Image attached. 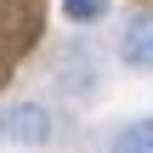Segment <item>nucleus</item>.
<instances>
[{
    "instance_id": "1",
    "label": "nucleus",
    "mask_w": 153,
    "mask_h": 153,
    "mask_svg": "<svg viewBox=\"0 0 153 153\" xmlns=\"http://www.w3.org/2000/svg\"><path fill=\"white\" fill-rule=\"evenodd\" d=\"M119 62L153 74V17H131V23L119 28Z\"/></svg>"
},
{
    "instance_id": "4",
    "label": "nucleus",
    "mask_w": 153,
    "mask_h": 153,
    "mask_svg": "<svg viewBox=\"0 0 153 153\" xmlns=\"http://www.w3.org/2000/svg\"><path fill=\"white\" fill-rule=\"evenodd\" d=\"M62 11H68V23H97L108 11V0H62Z\"/></svg>"
},
{
    "instance_id": "2",
    "label": "nucleus",
    "mask_w": 153,
    "mask_h": 153,
    "mask_svg": "<svg viewBox=\"0 0 153 153\" xmlns=\"http://www.w3.org/2000/svg\"><path fill=\"white\" fill-rule=\"evenodd\" d=\"M6 136H11V142H28V148H40V142L51 136V114H45L40 102H17V108L6 114Z\"/></svg>"
},
{
    "instance_id": "3",
    "label": "nucleus",
    "mask_w": 153,
    "mask_h": 153,
    "mask_svg": "<svg viewBox=\"0 0 153 153\" xmlns=\"http://www.w3.org/2000/svg\"><path fill=\"white\" fill-rule=\"evenodd\" d=\"M108 153H153V119H136V125H125V131L108 142Z\"/></svg>"
}]
</instances>
